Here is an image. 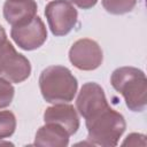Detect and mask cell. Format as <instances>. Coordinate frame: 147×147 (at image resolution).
I'll return each instance as SVG.
<instances>
[{
    "instance_id": "1",
    "label": "cell",
    "mask_w": 147,
    "mask_h": 147,
    "mask_svg": "<svg viewBox=\"0 0 147 147\" xmlns=\"http://www.w3.org/2000/svg\"><path fill=\"white\" fill-rule=\"evenodd\" d=\"M113 87L123 95L126 107L132 111H142L146 108L147 78L138 68L122 67L114 70L110 77Z\"/></svg>"
},
{
    "instance_id": "2",
    "label": "cell",
    "mask_w": 147,
    "mask_h": 147,
    "mask_svg": "<svg viewBox=\"0 0 147 147\" xmlns=\"http://www.w3.org/2000/svg\"><path fill=\"white\" fill-rule=\"evenodd\" d=\"M42 98L49 103L71 101L77 92L78 83L72 72L62 65H51L44 69L39 77Z\"/></svg>"
},
{
    "instance_id": "3",
    "label": "cell",
    "mask_w": 147,
    "mask_h": 147,
    "mask_svg": "<svg viewBox=\"0 0 147 147\" xmlns=\"http://www.w3.org/2000/svg\"><path fill=\"white\" fill-rule=\"evenodd\" d=\"M87 139L92 145L116 146L125 131L126 124L123 115L108 107L86 119Z\"/></svg>"
},
{
    "instance_id": "4",
    "label": "cell",
    "mask_w": 147,
    "mask_h": 147,
    "mask_svg": "<svg viewBox=\"0 0 147 147\" xmlns=\"http://www.w3.org/2000/svg\"><path fill=\"white\" fill-rule=\"evenodd\" d=\"M45 15L52 33L56 37L68 34L77 24L78 13L68 0H54L47 3Z\"/></svg>"
},
{
    "instance_id": "5",
    "label": "cell",
    "mask_w": 147,
    "mask_h": 147,
    "mask_svg": "<svg viewBox=\"0 0 147 147\" xmlns=\"http://www.w3.org/2000/svg\"><path fill=\"white\" fill-rule=\"evenodd\" d=\"M31 74L29 60L16 52L14 46L7 41L0 51V78L9 83H22Z\"/></svg>"
},
{
    "instance_id": "6",
    "label": "cell",
    "mask_w": 147,
    "mask_h": 147,
    "mask_svg": "<svg viewBox=\"0 0 147 147\" xmlns=\"http://www.w3.org/2000/svg\"><path fill=\"white\" fill-rule=\"evenodd\" d=\"M69 60L77 69L90 71L101 65L103 54L96 41L84 38L74 42L69 51Z\"/></svg>"
},
{
    "instance_id": "7",
    "label": "cell",
    "mask_w": 147,
    "mask_h": 147,
    "mask_svg": "<svg viewBox=\"0 0 147 147\" xmlns=\"http://www.w3.org/2000/svg\"><path fill=\"white\" fill-rule=\"evenodd\" d=\"M10 36L16 45L24 51L39 48L47 39V30L40 17H33L29 23L21 26H13Z\"/></svg>"
},
{
    "instance_id": "8",
    "label": "cell",
    "mask_w": 147,
    "mask_h": 147,
    "mask_svg": "<svg viewBox=\"0 0 147 147\" xmlns=\"http://www.w3.org/2000/svg\"><path fill=\"white\" fill-rule=\"evenodd\" d=\"M78 113L85 118H90L109 107L102 87L96 83H86L82 86L76 100Z\"/></svg>"
},
{
    "instance_id": "9",
    "label": "cell",
    "mask_w": 147,
    "mask_h": 147,
    "mask_svg": "<svg viewBox=\"0 0 147 147\" xmlns=\"http://www.w3.org/2000/svg\"><path fill=\"white\" fill-rule=\"evenodd\" d=\"M45 123H54L62 126L69 136L75 134L79 129V117L71 105L63 103H54V106L46 108L44 113Z\"/></svg>"
},
{
    "instance_id": "10",
    "label": "cell",
    "mask_w": 147,
    "mask_h": 147,
    "mask_svg": "<svg viewBox=\"0 0 147 147\" xmlns=\"http://www.w3.org/2000/svg\"><path fill=\"white\" fill-rule=\"evenodd\" d=\"M34 0H7L3 5V17L11 26H21L37 16Z\"/></svg>"
},
{
    "instance_id": "11",
    "label": "cell",
    "mask_w": 147,
    "mask_h": 147,
    "mask_svg": "<svg viewBox=\"0 0 147 147\" xmlns=\"http://www.w3.org/2000/svg\"><path fill=\"white\" fill-rule=\"evenodd\" d=\"M69 133L62 126L54 123H45L37 131L33 144L46 147H65L69 145Z\"/></svg>"
},
{
    "instance_id": "12",
    "label": "cell",
    "mask_w": 147,
    "mask_h": 147,
    "mask_svg": "<svg viewBox=\"0 0 147 147\" xmlns=\"http://www.w3.org/2000/svg\"><path fill=\"white\" fill-rule=\"evenodd\" d=\"M137 5V0H102L103 8L114 15H122L131 11Z\"/></svg>"
},
{
    "instance_id": "13",
    "label": "cell",
    "mask_w": 147,
    "mask_h": 147,
    "mask_svg": "<svg viewBox=\"0 0 147 147\" xmlns=\"http://www.w3.org/2000/svg\"><path fill=\"white\" fill-rule=\"evenodd\" d=\"M16 129L15 115L9 110L0 111V139L10 137Z\"/></svg>"
},
{
    "instance_id": "14",
    "label": "cell",
    "mask_w": 147,
    "mask_h": 147,
    "mask_svg": "<svg viewBox=\"0 0 147 147\" xmlns=\"http://www.w3.org/2000/svg\"><path fill=\"white\" fill-rule=\"evenodd\" d=\"M14 93L15 90L13 85L8 80L0 78V109L6 108L11 103Z\"/></svg>"
},
{
    "instance_id": "15",
    "label": "cell",
    "mask_w": 147,
    "mask_h": 147,
    "mask_svg": "<svg viewBox=\"0 0 147 147\" xmlns=\"http://www.w3.org/2000/svg\"><path fill=\"white\" fill-rule=\"evenodd\" d=\"M123 145H129V146H145L146 141H145V136L140 134V133H131L130 136L126 137V139L123 141Z\"/></svg>"
},
{
    "instance_id": "16",
    "label": "cell",
    "mask_w": 147,
    "mask_h": 147,
    "mask_svg": "<svg viewBox=\"0 0 147 147\" xmlns=\"http://www.w3.org/2000/svg\"><path fill=\"white\" fill-rule=\"evenodd\" d=\"M69 2L76 5L82 9H90L96 5L98 0H69Z\"/></svg>"
},
{
    "instance_id": "17",
    "label": "cell",
    "mask_w": 147,
    "mask_h": 147,
    "mask_svg": "<svg viewBox=\"0 0 147 147\" xmlns=\"http://www.w3.org/2000/svg\"><path fill=\"white\" fill-rule=\"evenodd\" d=\"M7 41H8V40H7V34H6L5 30H3V28L0 25V51H1L2 47L6 45Z\"/></svg>"
}]
</instances>
